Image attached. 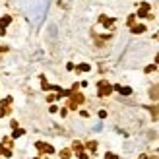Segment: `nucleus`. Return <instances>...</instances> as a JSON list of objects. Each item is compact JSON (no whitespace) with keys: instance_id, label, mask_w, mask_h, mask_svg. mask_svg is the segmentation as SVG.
<instances>
[{"instance_id":"nucleus-1","label":"nucleus","mask_w":159,"mask_h":159,"mask_svg":"<svg viewBox=\"0 0 159 159\" xmlns=\"http://www.w3.org/2000/svg\"><path fill=\"white\" fill-rule=\"evenodd\" d=\"M97 91H99V97H107V95L113 93V86H111L107 80H101L97 83Z\"/></svg>"},{"instance_id":"nucleus-2","label":"nucleus","mask_w":159,"mask_h":159,"mask_svg":"<svg viewBox=\"0 0 159 159\" xmlns=\"http://www.w3.org/2000/svg\"><path fill=\"white\" fill-rule=\"evenodd\" d=\"M80 103H83V95L74 91L72 93V101L68 103V109H76V105H80Z\"/></svg>"},{"instance_id":"nucleus-3","label":"nucleus","mask_w":159,"mask_h":159,"mask_svg":"<svg viewBox=\"0 0 159 159\" xmlns=\"http://www.w3.org/2000/svg\"><path fill=\"white\" fill-rule=\"evenodd\" d=\"M138 18H151V16H150V4H147V2H142L140 4V10H138Z\"/></svg>"},{"instance_id":"nucleus-4","label":"nucleus","mask_w":159,"mask_h":159,"mask_svg":"<svg viewBox=\"0 0 159 159\" xmlns=\"http://www.w3.org/2000/svg\"><path fill=\"white\" fill-rule=\"evenodd\" d=\"M35 147H37L39 151H43V153H55V147L49 146V144H45V142H37Z\"/></svg>"},{"instance_id":"nucleus-5","label":"nucleus","mask_w":159,"mask_h":159,"mask_svg":"<svg viewBox=\"0 0 159 159\" xmlns=\"http://www.w3.org/2000/svg\"><path fill=\"white\" fill-rule=\"evenodd\" d=\"M0 155H4V157H12V150H10V146H6L4 142L0 144Z\"/></svg>"},{"instance_id":"nucleus-6","label":"nucleus","mask_w":159,"mask_h":159,"mask_svg":"<svg viewBox=\"0 0 159 159\" xmlns=\"http://www.w3.org/2000/svg\"><path fill=\"white\" fill-rule=\"evenodd\" d=\"M99 22H101L105 27H111L115 23V18H107V16H99Z\"/></svg>"},{"instance_id":"nucleus-7","label":"nucleus","mask_w":159,"mask_h":159,"mask_svg":"<svg viewBox=\"0 0 159 159\" xmlns=\"http://www.w3.org/2000/svg\"><path fill=\"white\" fill-rule=\"evenodd\" d=\"M150 97L153 99V101H157V99H159V83H157V86H153V87L150 89Z\"/></svg>"},{"instance_id":"nucleus-8","label":"nucleus","mask_w":159,"mask_h":159,"mask_svg":"<svg viewBox=\"0 0 159 159\" xmlns=\"http://www.w3.org/2000/svg\"><path fill=\"white\" fill-rule=\"evenodd\" d=\"M130 29H132V33H134V35H142L146 31V25H142V23L140 25H132Z\"/></svg>"},{"instance_id":"nucleus-9","label":"nucleus","mask_w":159,"mask_h":159,"mask_svg":"<svg viewBox=\"0 0 159 159\" xmlns=\"http://www.w3.org/2000/svg\"><path fill=\"white\" fill-rule=\"evenodd\" d=\"M113 89H116V91H120L122 95H132V87H122V86H115Z\"/></svg>"},{"instance_id":"nucleus-10","label":"nucleus","mask_w":159,"mask_h":159,"mask_svg":"<svg viewBox=\"0 0 159 159\" xmlns=\"http://www.w3.org/2000/svg\"><path fill=\"white\" fill-rule=\"evenodd\" d=\"M10 22H12V18H10V16H4V18L0 19V25H2V27H6Z\"/></svg>"},{"instance_id":"nucleus-11","label":"nucleus","mask_w":159,"mask_h":159,"mask_svg":"<svg viewBox=\"0 0 159 159\" xmlns=\"http://www.w3.org/2000/svg\"><path fill=\"white\" fill-rule=\"evenodd\" d=\"M60 157H62V159H70V157H72V151H70V150H62V151H60Z\"/></svg>"},{"instance_id":"nucleus-12","label":"nucleus","mask_w":159,"mask_h":159,"mask_svg":"<svg viewBox=\"0 0 159 159\" xmlns=\"http://www.w3.org/2000/svg\"><path fill=\"white\" fill-rule=\"evenodd\" d=\"M25 134V130L23 128H16L14 130V134H12V138H19V136H23Z\"/></svg>"},{"instance_id":"nucleus-13","label":"nucleus","mask_w":159,"mask_h":159,"mask_svg":"<svg viewBox=\"0 0 159 159\" xmlns=\"http://www.w3.org/2000/svg\"><path fill=\"white\" fill-rule=\"evenodd\" d=\"M87 70H91V66H89V64H80L78 66V72H87Z\"/></svg>"},{"instance_id":"nucleus-14","label":"nucleus","mask_w":159,"mask_h":159,"mask_svg":"<svg viewBox=\"0 0 159 159\" xmlns=\"http://www.w3.org/2000/svg\"><path fill=\"white\" fill-rule=\"evenodd\" d=\"M151 115H153V118H159V107H151Z\"/></svg>"},{"instance_id":"nucleus-15","label":"nucleus","mask_w":159,"mask_h":159,"mask_svg":"<svg viewBox=\"0 0 159 159\" xmlns=\"http://www.w3.org/2000/svg\"><path fill=\"white\" fill-rule=\"evenodd\" d=\"M8 113H10V109H6L4 105H0V116H6Z\"/></svg>"},{"instance_id":"nucleus-16","label":"nucleus","mask_w":159,"mask_h":159,"mask_svg":"<svg viewBox=\"0 0 159 159\" xmlns=\"http://www.w3.org/2000/svg\"><path fill=\"white\" fill-rule=\"evenodd\" d=\"M105 159H118V155H116V153H105Z\"/></svg>"},{"instance_id":"nucleus-17","label":"nucleus","mask_w":159,"mask_h":159,"mask_svg":"<svg viewBox=\"0 0 159 159\" xmlns=\"http://www.w3.org/2000/svg\"><path fill=\"white\" fill-rule=\"evenodd\" d=\"M134 22H136V16L132 14V16H128V25L132 27V25H134Z\"/></svg>"},{"instance_id":"nucleus-18","label":"nucleus","mask_w":159,"mask_h":159,"mask_svg":"<svg viewBox=\"0 0 159 159\" xmlns=\"http://www.w3.org/2000/svg\"><path fill=\"white\" fill-rule=\"evenodd\" d=\"M10 103H12V97H6V99H2V105H4V107H8Z\"/></svg>"},{"instance_id":"nucleus-19","label":"nucleus","mask_w":159,"mask_h":159,"mask_svg":"<svg viewBox=\"0 0 159 159\" xmlns=\"http://www.w3.org/2000/svg\"><path fill=\"white\" fill-rule=\"evenodd\" d=\"M87 147H89V150H95V147H97V144H95V142H87Z\"/></svg>"},{"instance_id":"nucleus-20","label":"nucleus","mask_w":159,"mask_h":159,"mask_svg":"<svg viewBox=\"0 0 159 159\" xmlns=\"http://www.w3.org/2000/svg\"><path fill=\"white\" fill-rule=\"evenodd\" d=\"M74 150H78V151H82V144H80V142H74Z\"/></svg>"},{"instance_id":"nucleus-21","label":"nucleus","mask_w":159,"mask_h":159,"mask_svg":"<svg viewBox=\"0 0 159 159\" xmlns=\"http://www.w3.org/2000/svg\"><path fill=\"white\" fill-rule=\"evenodd\" d=\"M78 155H80V159H87V153H86V151H80Z\"/></svg>"},{"instance_id":"nucleus-22","label":"nucleus","mask_w":159,"mask_h":159,"mask_svg":"<svg viewBox=\"0 0 159 159\" xmlns=\"http://www.w3.org/2000/svg\"><path fill=\"white\" fill-rule=\"evenodd\" d=\"M153 70H155V66H153V64H150V66H146V72H153Z\"/></svg>"},{"instance_id":"nucleus-23","label":"nucleus","mask_w":159,"mask_h":159,"mask_svg":"<svg viewBox=\"0 0 159 159\" xmlns=\"http://www.w3.org/2000/svg\"><path fill=\"white\" fill-rule=\"evenodd\" d=\"M0 35H6V27H2V25H0Z\"/></svg>"},{"instance_id":"nucleus-24","label":"nucleus","mask_w":159,"mask_h":159,"mask_svg":"<svg viewBox=\"0 0 159 159\" xmlns=\"http://www.w3.org/2000/svg\"><path fill=\"white\" fill-rule=\"evenodd\" d=\"M4 51H8V47L6 45H0V52H4Z\"/></svg>"},{"instance_id":"nucleus-25","label":"nucleus","mask_w":159,"mask_h":159,"mask_svg":"<svg viewBox=\"0 0 159 159\" xmlns=\"http://www.w3.org/2000/svg\"><path fill=\"white\" fill-rule=\"evenodd\" d=\"M155 60H157V62H159V55H157V56H155Z\"/></svg>"},{"instance_id":"nucleus-26","label":"nucleus","mask_w":159,"mask_h":159,"mask_svg":"<svg viewBox=\"0 0 159 159\" xmlns=\"http://www.w3.org/2000/svg\"><path fill=\"white\" fill-rule=\"evenodd\" d=\"M35 159H39V157H35Z\"/></svg>"}]
</instances>
